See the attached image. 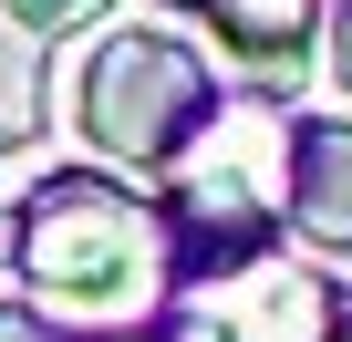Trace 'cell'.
<instances>
[{"label":"cell","instance_id":"1","mask_svg":"<svg viewBox=\"0 0 352 342\" xmlns=\"http://www.w3.org/2000/svg\"><path fill=\"white\" fill-rule=\"evenodd\" d=\"M11 270H21L42 301L83 311V321H124V311H145L155 280H166V218H155L135 187L52 177V187L21 208V228H11Z\"/></svg>","mask_w":352,"mask_h":342},{"label":"cell","instance_id":"2","mask_svg":"<svg viewBox=\"0 0 352 342\" xmlns=\"http://www.w3.org/2000/svg\"><path fill=\"white\" fill-rule=\"evenodd\" d=\"M218 125V83L176 32H114L83 63V135L114 166H176Z\"/></svg>","mask_w":352,"mask_h":342},{"label":"cell","instance_id":"3","mask_svg":"<svg viewBox=\"0 0 352 342\" xmlns=\"http://www.w3.org/2000/svg\"><path fill=\"white\" fill-rule=\"evenodd\" d=\"M342 301L321 270H290V259H218L176 290L166 311V342H331Z\"/></svg>","mask_w":352,"mask_h":342},{"label":"cell","instance_id":"4","mask_svg":"<svg viewBox=\"0 0 352 342\" xmlns=\"http://www.w3.org/2000/svg\"><path fill=\"white\" fill-rule=\"evenodd\" d=\"M290 218L321 249H352V125H300L290 135Z\"/></svg>","mask_w":352,"mask_h":342},{"label":"cell","instance_id":"5","mask_svg":"<svg viewBox=\"0 0 352 342\" xmlns=\"http://www.w3.org/2000/svg\"><path fill=\"white\" fill-rule=\"evenodd\" d=\"M208 11L228 21L239 52H259L270 73H290V63H300V32L321 21V0H208Z\"/></svg>","mask_w":352,"mask_h":342},{"label":"cell","instance_id":"6","mask_svg":"<svg viewBox=\"0 0 352 342\" xmlns=\"http://www.w3.org/2000/svg\"><path fill=\"white\" fill-rule=\"evenodd\" d=\"M42 135V42L0 11V156Z\"/></svg>","mask_w":352,"mask_h":342},{"label":"cell","instance_id":"7","mask_svg":"<svg viewBox=\"0 0 352 342\" xmlns=\"http://www.w3.org/2000/svg\"><path fill=\"white\" fill-rule=\"evenodd\" d=\"M0 11H11V21H21L32 42H42V32H83V21L104 11V0H0Z\"/></svg>","mask_w":352,"mask_h":342},{"label":"cell","instance_id":"8","mask_svg":"<svg viewBox=\"0 0 352 342\" xmlns=\"http://www.w3.org/2000/svg\"><path fill=\"white\" fill-rule=\"evenodd\" d=\"M0 342H63V332H52L42 311H0Z\"/></svg>","mask_w":352,"mask_h":342},{"label":"cell","instance_id":"9","mask_svg":"<svg viewBox=\"0 0 352 342\" xmlns=\"http://www.w3.org/2000/svg\"><path fill=\"white\" fill-rule=\"evenodd\" d=\"M331 73L352 83V0H342V21H331Z\"/></svg>","mask_w":352,"mask_h":342},{"label":"cell","instance_id":"10","mask_svg":"<svg viewBox=\"0 0 352 342\" xmlns=\"http://www.w3.org/2000/svg\"><path fill=\"white\" fill-rule=\"evenodd\" d=\"M11 228H21V218H11V208H0V270H11Z\"/></svg>","mask_w":352,"mask_h":342}]
</instances>
